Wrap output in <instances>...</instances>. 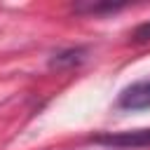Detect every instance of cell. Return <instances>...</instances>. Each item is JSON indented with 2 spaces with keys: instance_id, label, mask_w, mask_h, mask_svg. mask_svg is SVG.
<instances>
[{
  "instance_id": "6da1fadb",
  "label": "cell",
  "mask_w": 150,
  "mask_h": 150,
  "mask_svg": "<svg viewBox=\"0 0 150 150\" xmlns=\"http://www.w3.org/2000/svg\"><path fill=\"white\" fill-rule=\"evenodd\" d=\"M91 141L98 143V145L120 148V150L150 148V129H134V131H120V134H98Z\"/></svg>"
},
{
  "instance_id": "7a4b0ae2",
  "label": "cell",
  "mask_w": 150,
  "mask_h": 150,
  "mask_svg": "<svg viewBox=\"0 0 150 150\" xmlns=\"http://www.w3.org/2000/svg\"><path fill=\"white\" fill-rule=\"evenodd\" d=\"M117 108H122V110H145V108H150V80H141V82L124 87L117 96Z\"/></svg>"
},
{
  "instance_id": "3957f363",
  "label": "cell",
  "mask_w": 150,
  "mask_h": 150,
  "mask_svg": "<svg viewBox=\"0 0 150 150\" xmlns=\"http://www.w3.org/2000/svg\"><path fill=\"white\" fill-rule=\"evenodd\" d=\"M87 59V47H70V49H61L49 59L52 68H73L80 66Z\"/></svg>"
},
{
  "instance_id": "277c9868",
  "label": "cell",
  "mask_w": 150,
  "mask_h": 150,
  "mask_svg": "<svg viewBox=\"0 0 150 150\" xmlns=\"http://www.w3.org/2000/svg\"><path fill=\"white\" fill-rule=\"evenodd\" d=\"M124 5H80L77 7V12H89V14H101V12H117V9H122Z\"/></svg>"
},
{
  "instance_id": "5b68a950",
  "label": "cell",
  "mask_w": 150,
  "mask_h": 150,
  "mask_svg": "<svg viewBox=\"0 0 150 150\" xmlns=\"http://www.w3.org/2000/svg\"><path fill=\"white\" fill-rule=\"evenodd\" d=\"M131 42H136V45L150 42V21H145V23H141V26L134 28V33H131Z\"/></svg>"
}]
</instances>
